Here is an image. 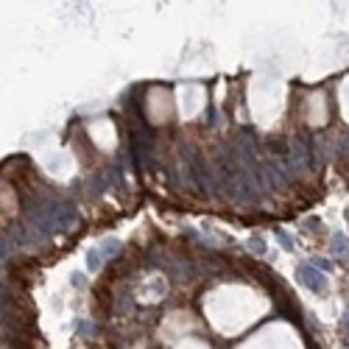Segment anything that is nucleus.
<instances>
[{
    "instance_id": "f257e3e1",
    "label": "nucleus",
    "mask_w": 349,
    "mask_h": 349,
    "mask_svg": "<svg viewBox=\"0 0 349 349\" xmlns=\"http://www.w3.org/2000/svg\"><path fill=\"white\" fill-rule=\"evenodd\" d=\"M296 279H299L307 290H313V294H324L327 290V277L319 274V268H316L313 263H302L299 268H296Z\"/></svg>"
},
{
    "instance_id": "f03ea898",
    "label": "nucleus",
    "mask_w": 349,
    "mask_h": 349,
    "mask_svg": "<svg viewBox=\"0 0 349 349\" xmlns=\"http://www.w3.org/2000/svg\"><path fill=\"white\" fill-rule=\"evenodd\" d=\"M98 249L103 252V257H118V254H121V249H123V243L118 241V238H106V241H103Z\"/></svg>"
},
{
    "instance_id": "7ed1b4c3",
    "label": "nucleus",
    "mask_w": 349,
    "mask_h": 349,
    "mask_svg": "<svg viewBox=\"0 0 349 349\" xmlns=\"http://www.w3.org/2000/svg\"><path fill=\"white\" fill-rule=\"evenodd\" d=\"M103 252L101 249H90V252H87V268L92 271V274H95V271H101V265H103Z\"/></svg>"
},
{
    "instance_id": "20e7f679",
    "label": "nucleus",
    "mask_w": 349,
    "mask_h": 349,
    "mask_svg": "<svg viewBox=\"0 0 349 349\" xmlns=\"http://www.w3.org/2000/svg\"><path fill=\"white\" fill-rule=\"evenodd\" d=\"M346 249H349V241L341 235V232H335V235H332V254H338V257H346Z\"/></svg>"
},
{
    "instance_id": "39448f33",
    "label": "nucleus",
    "mask_w": 349,
    "mask_h": 349,
    "mask_svg": "<svg viewBox=\"0 0 349 349\" xmlns=\"http://www.w3.org/2000/svg\"><path fill=\"white\" fill-rule=\"evenodd\" d=\"M249 249H254V254H263L265 252V241L260 235H254L252 241H249Z\"/></svg>"
},
{
    "instance_id": "423d86ee",
    "label": "nucleus",
    "mask_w": 349,
    "mask_h": 349,
    "mask_svg": "<svg viewBox=\"0 0 349 349\" xmlns=\"http://www.w3.org/2000/svg\"><path fill=\"white\" fill-rule=\"evenodd\" d=\"M274 235H277V238H279V243H282V246H285V249H288V252H290V249H294V243H290V238H288V235H285L282 229H274Z\"/></svg>"
},
{
    "instance_id": "0eeeda50",
    "label": "nucleus",
    "mask_w": 349,
    "mask_h": 349,
    "mask_svg": "<svg viewBox=\"0 0 349 349\" xmlns=\"http://www.w3.org/2000/svg\"><path fill=\"white\" fill-rule=\"evenodd\" d=\"M313 265H316L319 271H332V263H330V260H324V257H316Z\"/></svg>"
},
{
    "instance_id": "6e6552de",
    "label": "nucleus",
    "mask_w": 349,
    "mask_h": 349,
    "mask_svg": "<svg viewBox=\"0 0 349 349\" xmlns=\"http://www.w3.org/2000/svg\"><path fill=\"white\" fill-rule=\"evenodd\" d=\"M70 282H73V288H84V285H87V279L81 277V274H73V277H70Z\"/></svg>"
},
{
    "instance_id": "1a4fd4ad",
    "label": "nucleus",
    "mask_w": 349,
    "mask_h": 349,
    "mask_svg": "<svg viewBox=\"0 0 349 349\" xmlns=\"http://www.w3.org/2000/svg\"><path fill=\"white\" fill-rule=\"evenodd\" d=\"M79 332H90V335H95V332H98V327L87 324V321H79Z\"/></svg>"
},
{
    "instance_id": "9d476101",
    "label": "nucleus",
    "mask_w": 349,
    "mask_h": 349,
    "mask_svg": "<svg viewBox=\"0 0 349 349\" xmlns=\"http://www.w3.org/2000/svg\"><path fill=\"white\" fill-rule=\"evenodd\" d=\"M307 226H310V232H321V221H319V218H307Z\"/></svg>"
}]
</instances>
